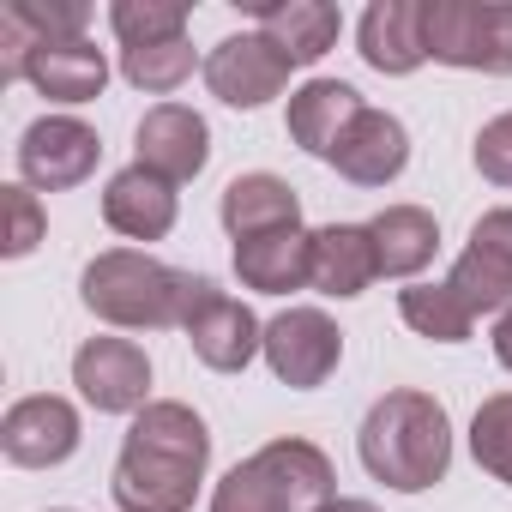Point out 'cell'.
I'll list each match as a JSON object with an SVG mask.
<instances>
[{"label":"cell","instance_id":"6da1fadb","mask_svg":"<svg viewBox=\"0 0 512 512\" xmlns=\"http://www.w3.org/2000/svg\"><path fill=\"white\" fill-rule=\"evenodd\" d=\"M205 464H211V428L199 422V410L151 398L121 440L109 494L121 512H193Z\"/></svg>","mask_w":512,"mask_h":512},{"label":"cell","instance_id":"7a4b0ae2","mask_svg":"<svg viewBox=\"0 0 512 512\" xmlns=\"http://www.w3.org/2000/svg\"><path fill=\"white\" fill-rule=\"evenodd\" d=\"M211 296H217L211 278L175 272V266L151 260V253H139V247L97 253V260L85 266V278H79V302L97 320L121 326V332H163V326H181L187 332V320Z\"/></svg>","mask_w":512,"mask_h":512},{"label":"cell","instance_id":"3957f363","mask_svg":"<svg viewBox=\"0 0 512 512\" xmlns=\"http://www.w3.org/2000/svg\"><path fill=\"white\" fill-rule=\"evenodd\" d=\"M356 452H362V470L398 494H422L446 476L452 464V422H446V404L416 392V386H398L386 398H374V410L362 416V434H356Z\"/></svg>","mask_w":512,"mask_h":512},{"label":"cell","instance_id":"277c9868","mask_svg":"<svg viewBox=\"0 0 512 512\" xmlns=\"http://www.w3.org/2000/svg\"><path fill=\"white\" fill-rule=\"evenodd\" d=\"M326 500H338L332 458L314 440H296V434L241 458L211 488V512H320Z\"/></svg>","mask_w":512,"mask_h":512},{"label":"cell","instance_id":"5b68a950","mask_svg":"<svg viewBox=\"0 0 512 512\" xmlns=\"http://www.w3.org/2000/svg\"><path fill=\"white\" fill-rule=\"evenodd\" d=\"M428 61L464 73H512V0H422Z\"/></svg>","mask_w":512,"mask_h":512},{"label":"cell","instance_id":"8992f818","mask_svg":"<svg viewBox=\"0 0 512 512\" xmlns=\"http://www.w3.org/2000/svg\"><path fill=\"white\" fill-rule=\"evenodd\" d=\"M446 290L482 320V314H506L512 308V205H494L476 217L470 247L452 260Z\"/></svg>","mask_w":512,"mask_h":512},{"label":"cell","instance_id":"52a82bcc","mask_svg":"<svg viewBox=\"0 0 512 512\" xmlns=\"http://www.w3.org/2000/svg\"><path fill=\"white\" fill-rule=\"evenodd\" d=\"M97 157H103V139L79 115H43L19 139V175L31 193H67V187L91 181Z\"/></svg>","mask_w":512,"mask_h":512},{"label":"cell","instance_id":"ba28073f","mask_svg":"<svg viewBox=\"0 0 512 512\" xmlns=\"http://www.w3.org/2000/svg\"><path fill=\"white\" fill-rule=\"evenodd\" d=\"M73 386L103 416H139L151 404V362L133 338H85L73 356Z\"/></svg>","mask_w":512,"mask_h":512},{"label":"cell","instance_id":"9c48e42d","mask_svg":"<svg viewBox=\"0 0 512 512\" xmlns=\"http://www.w3.org/2000/svg\"><path fill=\"white\" fill-rule=\"evenodd\" d=\"M290 73H296V67H290L260 31L223 37V43L205 55V85H211V97L229 103V109H266L272 97H284Z\"/></svg>","mask_w":512,"mask_h":512},{"label":"cell","instance_id":"30bf717a","mask_svg":"<svg viewBox=\"0 0 512 512\" xmlns=\"http://www.w3.org/2000/svg\"><path fill=\"white\" fill-rule=\"evenodd\" d=\"M260 356L272 362V374H278L284 386L314 392V386H326L332 368L344 362V338H338V326H332L320 308H284V314L266 326V350H260Z\"/></svg>","mask_w":512,"mask_h":512},{"label":"cell","instance_id":"8fae6325","mask_svg":"<svg viewBox=\"0 0 512 512\" xmlns=\"http://www.w3.org/2000/svg\"><path fill=\"white\" fill-rule=\"evenodd\" d=\"M0 452L19 470H55L79 452V410L55 392H31L0 416Z\"/></svg>","mask_w":512,"mask_h":512},{"label":"cell","instance_id":"7c38bea8","mask_svg":"<svg viewBox=\"0 0 512 512\" xmlns=\"http://www.w3.org/2000/svg\"><path fill=\"white\" fill-rule=\"evenodd\" d=\"M85 25H91L85 0H7L0 7V85L25 79L31 49L73 43V37H85Z\"/></svg>","mask_w":512,"mask_h":512},{"label":"cell","instance_id":"4fadbf2b","mask_svg":"<svg viewBox=\"0 0 512 512\" xmlns=\"http://www.w3.org/2000/svg\"><path fill=\"white\" fill-rule=\"evenodd\" d=\"M133 145H139V163H145L151 175L175 181V187L193 181V175L211 163V127H205V115L187 109V103H157V109H145Z\"/></svg>","mask_w":512,"mask_h":512},{"label":"cell","instance_id":"5bb4252c","mask_svg":"<svg viewBox=\"0 0 512 512\" xmlns=\"http://www.w3.org/2000/svg\"><path fill=\"white\" fill-rule=\"evenodd\" d=\"M181 217V199H175V181L151 175L145 163H127L121 175H109L103 187V223L127 241H163Z\"/></svg>","mask_w":512,"mask_h":512},{"label":"cell","instance_id":"9a60e30c","mask_svg":"<svg viewBox=\"0 0 512 512\" xmlns=\"http://www.w3.org/2000/svg\"><path fill=\"white\" fill-rule=\"evenodd\" d=\"M374 278H380V260H374L368 223H326V229L308 235V290L350 302Z\"/></svg>","mask_w":512,"mask_h":512},{"label":"cell","instance_id":"2e32d148","mask_svg":"<svg viewBox=\"0 0 512 512\" xmlns=\"http://www.w3.org/2000/svg\"><path fill=\"white\" fill-rule=\"evenodd\" d=\"M253 19H260V37L290 61V67H314L332 55L344 13L332 0H253Z\"/></svg>","mask_w":512,"mask_h":512},{"label":"cell","instance_id":"e0dca14e","mask_svg":"<svg viewBox=\"0 0 512 512\" xmlns=\"http://www.w3.org/2000/svg\"><path fill=\"white\" fill-rule=\"evenodd\" d=\"M187 344H193V356H199L205 368H217V374H241L253 356L266 350V326L253 320L247 302H235V296L217 290V296L187 320Z\"/></svg>","mask_w":512,"mask_h":512},{"label":"cell","instance_id":"ac0fdd59","mask_svg":"<svg viewBox=\"0 0 512 512\" xmlns=\"http://www.w3.org/2000/svg\"><path fill=\"white\" fill-rule=\"evenodd\" d=\"M404 163H410V133L386 109H362L356 127L344 133L338 157H332V169L344 181H356V187H386V181L404 175Z\"/></svg>","mask_w":512,"mask_h":512},{"label":"cell","instance_id":"d6986e66","mask_svg":"<svg viewBox=\"0 0 512 512\" xmlns=\"http://www.w3.org/2000/svg\"><path fill=\"white\" fill-rule=\"evenodd\" d=\"M217 217L235 241L247 235H272V229H302V199L284 175L272 169H253V175H235L217 199Z\"/></svg>","mask_w":512,"mask_h":512},{"label":"cell","instance_id":"ffe728a7","mask_svg":"<svg viewBox=\"0 0 512 512\" xmlns=\"http://www.w3.org/2000/svg\"><path fill=\"white\" fill-rule=\"evenodd\" d=\"M356 43H362V61L386 79H404L428 61V43H422V0H374L356 25Z\"/></svg>","mask_w":512,"mask_h":512},{"label":"cell","instance_id":"44dd1931","mask_svg":"<svg viewBox=\"0 0 512 512\" xmlns=\"http://www.w3.org/2000/svg\"><path fill=\"white\" fill-rule=\"evenodd\" d=\"M362 109H368V103H362L344 79H308V85L290 97V139H296L308 157L332 163Z\"/></svg>","mask_w":512,"mask_h":512},{"label":"cell","instance_id":"7402d4cb","mask_svg":"<svg viewBox=\"0 0 512 512\" xmlns=\"http://www.w3.org/2000/svg\"><path fill=\"white\" fill-rule=\"evenodd\" d=\"M25 85H37L49 103H91V97H103V85H109V61H103V49L91 43V37H73V43H43V49H31V61H25Z\"/></svg>","mask_w":512,"mask_h":512},{"label":"cell","instance_id":"603a6c76","mask_svg":"<svg viewBox=\"0 0 512 512\" xmlns=\"http://www.w3.org/2000/svg\"><path fill=\"white\" fill-rule=\"evenodd\" d=\"M235 278L260 296L308 290V229H272L235 241Z\"/></svg>","mask_w":512,"mask_h":512},{"label":"cell","instance_id":"cb8c5ba5","mask_svg":"<svg viewBox=\"0 0 512 512\" xmlns=\"http://www.w3.org/2000/svg\"><path fill=\"white\" fill-rule=\"evenodd\" d=\"M374 260H380V278H416L428 260H434V247H440V223L434 211L422 205H386L374 223Z\"/></svg>","mask_w":512,"mask_h":512},{"label":"cell","instance_id":"d4e9b609","mask_svg":"<svg viewBox=\"0 0 512 512\" xmlns=\"http://www.w3.org/2000/svg\"><path fill=\"white\" fill-rule=\"evenodd\" d=\"M398 314H404V326L416 338H434V344H464L470 326H476V314L446 284H410V290H398Z\"/></svg>","mask_w":512,"mask_h":512},{"label":"cell","instance_id":"484cf974","mask_svg":"<svg viewBox=\"0 0 512 512\" xmlns=\"http://www.w3.org/2000/svg\"><path fill=\"white\" fill-rule=\"evenodd\" d=\"M109 25H115L121 49H151V43L187 37V7L181 0H115Z\"/></svg>","mask_w":512,"mask_h":512},{"label":"cell","instance_id":"4316f807","mask_svg":"<svg viewBox=\"0 0 512 512\" xmlns=\"http://www.w3.org/2000/svg\"><path fill=\"white\" fill-rule=\"evenodd\" d=\"M193 73V43L175 37V43H151V49H121V79L133 91H151V97H169L175 85H187Z\"/></svg>","mask_w":512,"mask_h":512},{"label":"cell","instance_id":"83f0119b","mask_svg":"<svg viewBox=\"0 0 512 512\" xmlns=\"http://www.w3.org/2000/svg\"><path fill=\"white\" fill-rule=\"evenodd\" d=\"M470 452H476V464L494 482L512 488V392H494V398L476 404V416H470Z\"/></svg>","mask_w":512,"mask_h":512},{"label":"cell","instance_id":"f1b7e54d","mask_svg":"<svg viewBox=\"0 0 512 512\" xmlns=\"http://www.w3.org/2000/svg\"><path fill=\"white\" fill-rule=\"evenodd\" d=\"M43 241V205L37 193L19 181V187H0V253L7 260H25V253H37Z\"/></svg>","mask_w":512,"mask_h":512},{"label":"cell","instance_id":"f546056e","mask_svg":"<svg viewBox=\"0 0 512 512\" xmlns=\"http://www.w3.org/2000/svg\"><path fill=\"white\" fill-rule=\"evenodd\" d=\"M476 169H482L494 187H512V115H494V121L476 133Z\"/></svg>","mask_w":512,"mask_h":512},{"label":"cell","instance_id":"4dcf8cb0","mask_svg":"<svg viewBox=\"0 0 512 512\" xmlns=\"http://www.w3.org/2000/svg\"><path fill=\"white\" fill-rule=\"evenodd\" d=\"M494 362H500V368L512 374V308H506V314L494 320Z\"/></svg>","mask_w":512,"mask_h":512},{"label":"cell","instance_id":"1f68e13d","mask_svg":"<svg viewBox=\"0 0 512 512\" xmlns=\"http://www.w3.org/2000/svg\"><path fill=\"white\" fill-rule=\"evenodd\" d=\"M320 512H374V506H368V500H326Z\"/></svg>","mask_w":512,"mask_h":512},{"label":"cell","instance_id":"d6a6232c","mask_svg":"<svg viewBox=\"0 0 512 512\" xmlns=\"http://www.w3.org/2000/svg\"><path fill=\"white\" fill-rule=\"evenodd\" d=\"M55 512H67V506H55Z\"/></svg>","mask_w":512,"mask_h":512}]
</instances>
